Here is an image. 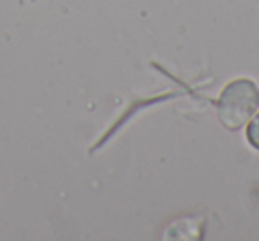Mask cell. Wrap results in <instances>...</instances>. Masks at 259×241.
Returning a JSON list of instances; mask_svg holds the SVG:
<instances>
[{
    "instance_id": "6da1fadb",
    "label": "cell",
    "mask_w": 259,
    "mask_h": 241,
    "mask_svg": "<svg viewBox=\"0 0 259 241\" xmlns=\"http://www.w3.org/2000/svg\"><path fill=\"white\" fill-rule=\"evenodd\" d=\"M259 110V83L248 76L233 78L222 87L217 98L215 112L226 130H243L248 119Z\"/></svg>"
},
{
    "instance_id": "7a4b0ae2",
    "label": "cell",
    "mask_w": 259,
    "mask_h": 241,
    "mask_svg": "<svg viewBox=\"0 0 259 241\" xmlns=\"http://www.w3.org/2000/svg\"><path fill=\"white\" fill-rule=\"evenodd\" d=\"M245 130V140L254 151L259 153V110L248 119V123L243 126Z\"/></svg>"
}]
</instances>
